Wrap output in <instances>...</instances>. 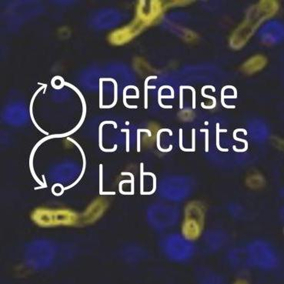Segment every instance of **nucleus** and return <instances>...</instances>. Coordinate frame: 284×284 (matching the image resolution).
I'll use <instances>...</instances> for the list:
<instances>
[{"mask_svg": "<svg viewBox=\"0 0 284 284\" xmlns=\"http://www.w3.org/2000/svg\"><path fill=\"white\" fill-rule=\"evenodd\" d=\"M105 124H113L114 126V128L115 129H117L118 126H117L116 122H114V121H104V122H101V124L99 125V148L103 152H106V153H111V152H114L116 150L117 147V144H115L114 145V148L113 149H105L103 148V127Z\"/></svg>", "mask_w": 284, "mask_h": 284, "instance_id": "f257e3e1", "label": "nucleus"}, {"mask_svg": "<svg viewBox=\"0 0 284 284\" xmlns=\"http://www.w3.org/2000/svg\"><path fill=\"white\" fill-rule=\"evenodd\" d=\"M38 85H40V86H42V87H40V88L39 89L37 90V91H36V92H35V94H34V95H33V98H32V100H31V102H30V106H29V112H30L31 119H32V121H33V124L35 125V126H36V127L37 128V129H38V130H40V132H42V133H44L45 135H49V133H47V132L44 131V130H42V128H40V126H39V125L37 124V123H36V120H35V119H34V116H33V103H34L35 99H36V96H37V95H38V94H39V92H40V91H42V89L45 88V84H44V83H38Z\"/></svg>", "mask_w": 284, "mask_h": 284, "instance_id": "f03ea898", "label": "nucleus"}, {"mask_svg": "<svg viewBox=\"0 0 284 284\" xmlns=\"http://www.w3.org/2000/svg\"><path fill=\"white\" fill-rule=\"evenodd\" d=\"M100 80L102 81H110V82H113L114 84V101L113 103L110 106H100L99 108L100 109H110L113 108L114 106L116 105L117 103V100H118V84H117V82L114 79H112V78H100Z\"/></svg>", "mask_w": 284, "mask_h": 284, "instance_id": "7ed1b4c3", "label": "nucleus"}, {"mask_svg": "<svg viewBox=\"0 0 284 284\" xmlns=\"http://www.w3.org/2000/svg\"><path fill=\"white\" fill-rule=\"evenodd\" d=\"M157 79V76H150L149 77H147L145 80V83H144V86H145V89H144V107L145 109L148 108V89H156V86H149L148 83L150 79Z\"/></svg>", "mask_w": 284, "mask_h": 284, "instance_id": "20e7f679", "label": "nucleus"}, {"mask_svg": "<svg viewBox=\"0 0 284 284\" xmlns=\"http://www.w3.org/2000/svg\"><path fill=\"white\" fill-rule=\"evenodd\" d=\"M209 88H210L211 89H212V92H215V91H216V89H215V87L212 86H203V88H202V89H201L202 95H203V97L207 98V99H212V102H213V103H212V106H205V105L202 103L201 106H202V107H203V108H204V109H213V108H215V106H216V99L214 97V96H212V95H206V94H205V92H204L205 89H209Z\"/></svg>", "mask_w": 284, "mask_h": 284, "instance_id": "39448f33", "label": "nucleus"}, {"mask_svg": "<svg viewBox=\"0 0 284 284\" xmlns=\"http://www.w3.org/2000/svg\"><path fill=\"white\" fill-rule=\"evenodd\" d=\"M171 87H172V86H161L160 89H159V91H158V103H159V105H160V106L161 107V108H163V109H172V108H173V106H165L164 104H162V99H174V96H173V95H161V92H162V89H170Z\"/></svg>", "mask_w": 284, "mask_h": 284, "instance_id": "423d86ee", "label": "nucleus"}, {"mask_svg": "<svg viewBox=\"0 0 284 284\" xmlns=\"http://www.w3.org/2000/svg\"><path fill=\"white\" fill-rule=\"evenodd\" d=\"M238 132H243V133H244V135H247V131H246V130H244V129H237V130H236L235 131L233 132V139H235V140H236V141H239V142H244V144H245V146H244V148H243V149H236L235 146H233V150L235 152H237V153H243V152H246V150H247V149H248V142H247V141H246V139H239V138H238L237 136H236V133H237Z\"/></svg>", "mask_w": 284, "mask_h": 284, "instance_id": "0eeeda50", "label": "nucleus"}, {"mask_svg": "<svg viewBox=\"0 0 284 284\" xmlns=\"http://www.w3.org/2000/svg\"><path fill=\"white\" fill-rule=\"evenodd\" d=\"M233 86H226L223 87V89H222V91H221V103H222V105H223V107H225V108H227V109H235L236 108V106H228V105H227L226 103H225V101H224L225 99H236V98H237L234 95H224L225 90L227 89H233Z\"/></svg>", "mask_w": 284, "mask_h": 284, "instance_id": "6e6552de", "label": "nucleus"}, {"mask_svg": "<svg viewBox=\"0 0 284 284\" xmlns=\"http://www.w3.org/2000/svg\"><path fill=\"white\" fill-rule=\"evenodd\" d=\"M162 132H168L169 134V136H173V132L172 130H169V129H161L158 131L157 133V148L160 151L162 152V153H167V152L171 151L172 149H173V145H169V147L168 149H162L161 146H160V134L162 133Z\"/></svg>", "mask_w": 284, "mask_h": 284, "instance_id": "1a4fd4ad", "label": "nucleus"}, {"mask_svg": "<svg viewBox=\"0 0 284 284\" xmlns=\"http://www.w3.org/2000/svg\"><path fill=\"white\" fill-rule=\"evenodd\" d=\"M219 133H220V130H219V124L216 123V147L219 150L222 152H228V149H223L219 145Z\"/></svg>", "mask_w": 284, "mask_h": 284, "instance_id": "9d476101", "label": "nucleus"}, {"mask_svg": "<svg viewBox=\"0 0 284 284\" xmlns=\"http://www.w3.org/2000/svg\"><path fill=\"white\" fill-rule=\"evenodd\" d=\"M183 88L184 89H189L192 90V109L196 108V90L193 87L190 86H182Z\"/></svg>", "mask_w": 284, "mask_h": 284, "instance_id": "9b49d317", "label": "nucleus"}, {"mask_svg": "<svg viewBox=\"0 0 284 284\" xmlns=\"http://www.w3.org/2000/svg\"><path fill=\"white\" fill-rule=\"evenodd\" d=\"M180 149L184 152H193L192 149H186L183 146V130H180Z\"/></svg>", "mask_w": 284, "mask_h": 284, "instance_id": "f8f14e48", "label": "nucleus"}, {"mask_svg": "<svg viewBox=\"0 0 284 284\" xmlns=\"http://www.w3.org/2000/svg\"><path fill=\"white\" fill-rule=\"evenodd\" d=\"M122 133H126V152L129 153L130 152V130H127V129H123V130H121Z\"/></svg>", "mask_w": 284, "mask_h": 284, "instance_id": "ddd939ff", "label": "nucleus"}, {"mask_svg": "<svg viewBox=\"0 0 284 284\" xmlns=\"http://www.w3.org/2000/svg\"><path fill=\"white\" fill-rule=\"evenodd\" d=\"M103 105V81L99 79V107Z\"/></svg>", "mask_w": 284, "mask_h": 284, "instance_id": "4468645a", "label": "nucleus"}, {"mask_svg": "<svg viewBox=\"0 0 284 284\" xmlns=\"http://www.w3.org/2000/svg\"><path fill=\"white\" fill-rule=\"evenodd\" d=\"M192 149L194 152L196 150V130H192Z\"/></svg>", "mask_w": 284, "mask_h": 284, "instance_id": "2eb2a0df", "label": "nucleus"}, {"mask_svg": "<svg viewBox=\"0 0 284 284\" xmlns=\"http://www.w3.org/2000/svg\"><path fill=\"white\" fill-rule=\"evenodd\" d=\"M183 88L180 86V108L183 109Z\"/></svg>", "mask_w": 284, "mask_h": 284, "instance_id": "dca6fc26", "label": "nucleus"}, {"mask_svg": "<svg viewBox=\"0 0 284 284\" xmlns=\"http://www.w3.org/2000/svg\"><path fill=\"white\" fill-rule=\"evenodd\" d=\"M201 133H206V146H205V151L209 152V130H200Z\"/></svg>", "mask_w": 284, "mask_h": 284, "instance_id": "f3484780", "label": "nucleus"}, {"mask_svg": "<svg viewBox=\"0 0 284 284\" xmlns=\"http://www.w3.org/2000/svg\"><path fill=\"white\" fill-rule=\"evenodd\" d=\"M99 169H100V173H99V176H100V194H102V192H103V165L102 164L99 165Z\"/></svg>", "mask_w": 284, "mask_h": 284, "instance_id": "a211bd4d", "label": "nucleus"}, {"mask_svg": "<svg viewBox=\"0 0 284 284\" xmlns=\"http://www.w3.org/2000/svg\"><path fill=\"white\" fill-rule=\"evenodd\" d=\"M140 133L141 130H137V152H140Z\"/></svg>", "mask_w": 284, "mask_h": 284, "instance_id": "6ab92c4d", "label": "nucleus"}]
</instances>
